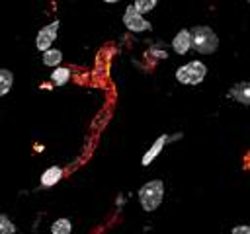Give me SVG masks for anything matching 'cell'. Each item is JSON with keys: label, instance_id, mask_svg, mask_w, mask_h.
Instances as JSON below:
<instances>
[{"label": "cell", "instance_id": "cell-1", "mask_svg": "<svg viewBox=\"0 0 250 234\" xmlns=\"http://www.w3.org/2000/svg\"><path fill=\"white\" fill-rule=\"evenodd\" d=\"M191 33V49H195L201 55H211L219 47V37L217 33L207 27V25H195L189 29Z\"/></svg>", "mask_w": 250, "mask_h": 234}, {"label": "cell", "instance_id": "cell-2", "mask_svg": "<svg viewBox=\"0 0 250 234\" xmlns=\"http://www.w3.org/2000/svg\"><path fill=\"white\" fill-rule=\"evenodd\" d=\"M162 197H164V183L160 179H150L139 189V201L146 213L158 209L162 203Z\"/></svg>", "mask_w": 250, "mask_h": 234}, {"label": "cell", "instance_id": "cell-3", "mask_svg": "<svg viewBox=\"0 0 250 234\" xmlns=\"http://www.w3.org/2000/svg\"><path fill=\"white\" fill-rule=\"evenodd\" d=\"M205 74H207V66L201 60H191V62H188V64H184L176 70V80L180 84L195 86V84L203 82Z\"/></svg>", "mask_w": 250, "mask_h": 234}, {"label": "cell", "instance_id": "cell-4", "mask_svg": "<svg viewBox=\"0 0 250 234\" xmlns=\"http://www.w3.org/2000/svg\"><path fill=\"white\" fill-rule=\"evenodd\" d=\"M123 23L129 31H135V33H143V31H150V21H146L135 8L133 4H129L125 8V14H123Z\"/></svg>", "mask_w": 250, "mask_h": 234}, {"label": "cell", "instance_id": "cell-5", "mask_svg": "<svg viewBox=\"0 0 250 234\" xmlns=\"http://www.w3.org/2000/svg\"><path fill=\"white\" fill-rule=\"evenodd\" d=\"M59 20H55V21H51V23H47V25H43L39 31H37V37H35V47L41 51V53H45V51H49L51 49V45L55 43V39H57V31H59Z\"/></svg>", "mask_w": 250, "mask_h": 234}, {"label": "cell", "instance_id": "cell-6", "mask_svg": "<svg viewBox=\"0 0 250 234\" xmlns=\"http://www.w3.org/2000/svg\"><path fill=\"white\" fill-rule=\"evenodd\" d=\"M172 47L178 55H186L191 49V33L189 29H182L176 33V37L172 39Z\"/></svg>", "mask_w": 250, "mask_h": 234}, {"label": "cell", "instance_id": "cell-7", "mask_svg": "<svg viewBox=\"0 0 250 234\" xmlns=\"http://www.w3.org/2000/svg\"><path fill=\"white\" fill-rule=\"evenodd\" d=\"M168 140H170V136H168V135H160V136L152 142V146L145 152V156L141 158V164H143V166H148V164H150V162H152V160L162 152V148H164V144H166Z\"/></svg>", "mask_w": 250, "mask_h": 234}, {"label": "cell", "instance_id": "cell-8", "mask_svg": "<svg viewBox=\"0 0 250 234\" xmlns=\"http://www.w3.org/2000/svg\"><path fill=\"white\" fill-rule=\"evenodd\" d=\"M229 96L244 105H250V82H238L229 90Z\"/></svg>", "mask_w": 250, "mask_h": 234}, {"label": "cell", "instance_id": "cell-9", "mask_svg": "<svg viewBox=\"0 0 250 234\" xmlns=\"http://www.w3.org/2000/svg\"><path fill=\"white\" fill-rule=\"evenodd\" d=\"M62 177V168L61 166H51L41 174V187H53L61 181Z\"/></svg>", "mask_w": 250, "mask_h": 234}, {"label": "cell", "instance_id": "cell-10", "mask_svg": "<svg viewBox=\"0 0 250 234\" xmlns=\"http://www.w3.org/2000/svg\"><path fill=\"white\" fill-rule=\"evenodd\" d=\"M70 78V70L66 66H57L53 72H51V84L55 86H64Z\"/></svg>", "mask_w": 250, "mask_h": 234}, {"label": "cell", "instance_id": "cell-11", "mask_svg": "<svg viewBox=\"0 0 250 234\" xmlns=\"http://www.w3.org/2000/svg\"><path fill=\"white\" fill-rule=\"evenodd\" d=\"M12 84H14V74L8 68H0V98L12 90Z\"/></svg>", "mask_w": 250, "mask_h": 234}, {"label": "cell", "instance_id": "cell-12", "mask_svg": "<svg viewBox=\"0 0 250 234\" xmlns=\"http://www.w3.org/2000/svg\"><path fill=\"white\" fill-rule=\"evenodd\" d=\"M43 62H45L47 66L57 68V66H61V62H62V53H61L59 49H49V51L43 53Z\"/></svg>", "mask_w": 250, "mask_h": 234}, {"label": "cell", "instance_id": "cell-13", "mask_svg": "<svg viewBox=\"0 0 250 234\" xmlns=\"http://www.w3.org/2000/svg\"><path fill=\"white\" fill-rule=\"evenodd\" d=\"M72 232V222L68 218H57L51 224V234H70Z\"/></svg>", "mask_w": 250, "mask_h": 234}, {"label": "cell", "instance_id": "cell-14", "mask_svg": "<svg viewBox=\"0 0 250 234\" xmlns=\"http://www.w3.org/2000/svg\"><path fill=\"white\" fill-rule=\"evenodd\" d=\"M0 234H16V224L4 213H0Z\"/></svg>", "mask_w": 250, "mask_h": 234}, {"label": "cell", "instance_id": "cell-15", "mask_svg": "<svg viewBox=\"0 0 250 234\" xmlns=\"http://www.w3.org/2000/svg\"><path fill=\"white\" fill-rule=\"evenodd\" d=\"M154 6H156V2H154V0H137V2L133 4V8H135L141 16H145L146 12H150Z\"/></svg>", "mask_w": 250, "mask_h": 234}, {"label": "cell", "instance_id": "cell-16", "mask_svg": "<svg viewBox=\"0 0 250 234\" xmlns=\"http://www.w3.org/2000/svg\"><path fill=\"white\" fill-rule=\"evenodd\" d=\"M230 234H250V226H246V224L234 226V228L230 230Z\"/></svg>", "mask_w": 250, "mask_h": 234}]
</instances>
